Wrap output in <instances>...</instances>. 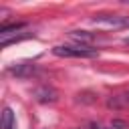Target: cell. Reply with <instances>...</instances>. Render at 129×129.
I'll return each mask as SVG.
<instances>
[{
  "instance_id": "obj_1",
  "label": "cell",
  "mask_w": 129,
  "mask_h": 129,
  "mask_svg": "<svg viewBox=\"0 0 129 129\" xmlns=\"http://www.w3.org/2000/svg\"><path fill=\"white\" fill-rule=\"evenodd\" d=\"M52 54L56 56H67V58H91V56H97V48H91V46H85V44H75V46H54L52 48Z\"/></svg>"
},
{
  "instance_id": "obj_2",
  "label": "cell",
  "mask_w": 129,
  "mask_h": 129,
  "mask_svg": "<svg viewBox=\"0 0 129 129\" xmlns=\"http://www.w3.org/2000/svg\"><path fill=\"white\" fill-rule=\"evenodd\" d=\"M93 24L99 26V28H107V30L129 28V16H121V14H97L93 18Z\"/></svg>"
},
{
  "instance_id": "obj_3",
  "label": "cell",
  "mask_w": 129,
  "mask_h": 129,
  "mask_svg": "<svg viewBox=\"0 0 129 129\" xmlns=\"http://www.w3.org/2000/svg\"><path fill=\"white\" fill-rule=\"evenodd\" d=\"M34 97H36V101H40V103H54V101L58 99L56 91L50 89V87H38V89L34 91Z\"/></svg>"
},
{
  "instance_id": "obj_4",
  "label": "cell",
  "mask_w": 129,
  "mask_h": 129,
  "mask_svg": "<svg viewBox=\"0 0 129 129\" xmlns=\"http://www.w3.org/2000/svg\"><path fill=\"white\" fill-rule=\"evenodd\" d=\"M34 71H36V67L30 62H18V64L10 67V73L16 77H30V75H34Z\"/></svg>"
},
{
  "instance_id": "obj_5",
  "label": "cell",
  "mask_w": 129,
  "mask_h": 129,
  "mask_svg": "<svg viewBox=\"0 0 129 129\" xmlns=\"http://www.w3.org/2000/svg\"><path fill=\"white\" fill-rule=\"evenodd\" d=\"M69 36L73 38V40H77L79 44H89V42H93V38H95V34L93 32H87V30H71L69 32Z\"/></svg>"
},
{
  "instance_id": "obj_6",
  "label": "cell",
  "mask_w": 129,
  "mask_h": 129,
  "mask_svg": "<svg viewBox=\"0 0 129 129\" xmlns=\"http://www.w3.org/2000/svg\"><path fill=\"white\" fill-rule=\"evenodd\" d=\"M0 127H2V129H14V113H12L10 107H4V109H2Z\"/></svg>"
},
{
  "instance_id": "obj_7",
  "label": "cell",
  "mask_w": 129,
  "mask_h": 129,
  "mask_svg": "<svg viewBox=\"0 0 129 129\" xmlns=\"http://www.w3.org/2000/svg\"><path fill=\"white\" fill-rule=\"evenodd\" d=\"M123 103L125 101H121V97H113V99H109V107H123Z\"/></svg>"
},
{
  "instance_id": "obj_8",
  "label": "cell",
  "mask_w": 129,
  "mask_h": 129,
  "mask_svg": "<svg viewBox=\"0 0 129 129\" xmlns=\"http://www.w3.org/2000/svg\"><path fill=\"white\" fill-rule=\"evenodd\" d=\"M125 127H127V125H125L123 121H113V123H111V129H125Z\"/></svg>"
},
{
  "instance_id": "obj_9",
  "label": "cell",
  "mask_w": 129,
  "mask_h": 129,
  "mask_svg": "<svg viewBox=\"0 0 129 129\" xmlns=\"http://www.w3.org/2000/svg\"><path fill=\"white\" fill-rule=\"evenodd\" d=\"M91 129H103V127H101L99 123H91Z\"/></svg>"
},
{
  "instance_id": "obj_10",
  "label": "cell",
  "mask_w": 129,
  "mask_h": 129,
  "mask_svg": "<svg viewBox=\"0 0 129 129\" xmlns=\"http://www.w3.org/2000/svg\"><path fill=\"white\" fill-rule=\"evenodd\" d=\"M127 99H129V91H127Z\"/></svg>"
}]
</instances>
